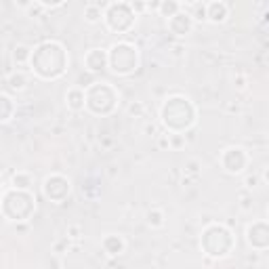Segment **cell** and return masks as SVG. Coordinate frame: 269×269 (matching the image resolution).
<instances>
[{"instance_id":"cell-1","label":"cell","mask_w":269,"mask_h":269,"mask_svg":"<svg viewBox=\"0 0 269 269\" xmlns=\"http://www.w3.org/2000/svg\"><path fill=\"white\" fill-rule=\"evenodd\" d=\"M30 66L38 78L55 80L59 76H64L66 67L69 66V55L59 42H42L34 49Z\"/></svg>"},{"instance_id":"cell-2","label":"cell","mask_w":269,"mask_h":269,"mask_svg":"<svg viewBox=\"0 0 269 269\" xmlns=\"http://www.w3.org/2000/svg\"><path fill=\"white\" fill-rule=\"evenodd\" d=\"M160 120L170 133H185L196 122V107L185 97H170L160 110Z\"/></svg>"},{"instance_id":"cell-3","label":"cell","mask_w":269,"mask_h":269,"mask_svg":"<svg viewBox=\"0 0 269 269\" xmlns=\"http://www.w3.org/2000/svg\"><path fill=\"white\" fill-rule=\"evenodd\" d=\"M139 66V51L129 42H116L110 49V69L118 76H131Z\"/></svg>"},{"instance_id":"cell-4","label":"cell","mask_w":269,"mask_h":269,"mask_svg":"<svg viewBox=\"0 0 269 269\" xmlns=\"http://www.w3.org/2000/svg\"><path fill=\"white\" fill-rule=\"evenodd\" d=\"M99 101H101V107L97 112V116L99 114L105 116L114 112L116 101H118V93H116V88L110 82H93L86 88V110L93 112L99 105Z\"/></svg>"},{"instance_id":"cell-5","label":"cell","mask_w":269,"mask_h":269,"mask_svg":"<svg viewBox=\"0 0 269 269\" xmlns=\"http://www.w3.org/2000/svg\"><path fill=\"white\" fill-rule=\"evenodd\" d=\"M134 19H137V15H134L133 6L127 2H112L105 6L103 21L112 32H129Z\"/></svg>"},{"instance_id":"cell-6","label":"cell","mask_w":269,"mask_h":269,"mask_svg":"<svg viewBox=\"0 0 269 269\" xmlns=\"http://www.w3.org/2000/svg\"><path fill=\"white\" fill-rule=\"evenodd\" d=\"M69 190H71L69 179L61 177V175H51V177H47V179H44V185H42L44 196H47L51 202H55V204L64 202L67 196H69Z\"/></svg>"},{"instance_id":"cell-7","label":"cell","mask_w":269,"mask_h":269,"mask_svg":"<svg viewBox=\"0 0 269 269\" xmlns=\"http://www.w3.org/2000/svg\"><path fill=\"white\" fill-rule=\"evenodd\" d=\"M221 166L225 168L229 175L244 173V168L248 166V154L242 147H229L221 154Z\"/></svg>"},{"instance_id":"cell-8","label":"cell","mask_w":269,"mask_h":269,"mask_svg":"<svg viewBox=\"0 0 269 269\" xmlns=\"http://www.w3.org/2000/svg\"><path fill=\"white\" fill-rule=\"evenodd\" d=\"M246 242H248V246L255 250L269 248V223L255 221L253 225H248L246 227Z\"/></svg>"},{"instance_id":"cell-9","label":"cell","mask_w":269,"mask_h":269,"mask_svg":"<svg viewBox=\"0 0 269 269\" xmlns=\"http://www.w3.org/2000/svg\"><path fill=\"white\" fill-rule=\"evenodd\" d=\"M84 66L91 74H97L105 67H110V51L105 49H91L84 55Z\"/></svg>"},{"instance_id":"cell-10","label":"cell","mask_w":269,"mask_h":269,"mask_svg":"<svg viewBox=\"0 0 269 269\" xmlns=\"http://www.w3.org/2000/svg\"><path fill=\"white\" fill-rule=\"evenodd\" d=\"M194 17L190 11H181V13H177L173 19H168V28L173 34L177 36H187L192 30H194Z\"/></svg>"},{"instance_id":"cell-11","label":"cell","mask_w":269,"mask_h":269,"mask_svg":"<svg viewBox=\"0 0 269 269\" xmlns=\"http://www.w3.org/2000/svg\"><path fill=\"white\" fill-rule=\"evenodd\" d=\"M66 103L71 112H80V110H84L86 107V91L84 88H80L78 84L76 86H71L67 95H66Z\"/></svg>"},{"instance_id":"cell-12","label":"cell","mask_w":269,"mask_h":269,"mask_svg":"<svg viewBox=\"0 0 269 269\" xmlns=\"http://www.w3.org/2000/svg\"><path fill=\"white\" fill-rule=\"evenodd\" d=\"M101 246L103 250L110 257H118L124 253V248H127V244H124V240L120 236H116V234H110V236H105L103 242H101Z\"/></svg>"},{"instance_id":"cell-13","label":"cell","mask_w":269,"mask_h":269,"mask_svg":"<svg viewBox=\"0 0 269 269\" xmlns=\"http://www.w3.org/2000/svg\"><path fill=\"white\" fill-rule=\"evenodd\" d=\"M229 17V4L225 2H208V21L223 23Z\"/></svg>"},{"instance_id":"cell-14","label":"cell","mask_w":269,"mask_h":269,"mask_svg":"<svg viewBox=\"0 0 269 269\" xmlns=\"http://www.w3.org/2000/svg\"><path fill=\"white\" fill-rule=\"evenodd\" d=\"M34 185V179L30 173H23V170H19V173L13 175V190H19V192H30V187Z\"/></svg>"},{"instance_id":"cell-15","label":"cell","mask_w":269,"mask_h":269,"mask_svg":"<svg viewBox=\"0 0 269 269\" xmlns=\"http://www.w3.org/2000/svg\"><path fill=\"white\" fill-rule=\"evenodd\" d=\"M6 84L11 91H23L25 84H28V78H25L23 71H13V74L6 76Z\"/></svg>"},{"instance_id":"cell-16","label":"cell","mask_w":269,"mask_h":269,"mask_svg":"<svg viewBox=\"0 0 269 269\" xmlns=\"http://www.w3.org/2000/svg\"><path fill=\"white\" fill-rule=\"evenodd\" d=\"M32 55H34V51H32L30 47H23V44L15 47V51H13V59H15V64H17V66L30 64V61H32Z\"/></svg>"},{"instance_id":"cell-17","label":"cell","mask_w":269,"mask_h":269,"mask_svg":"<svg viewBox=\"0 0 269 269\" xmlns=\"http://www.w3.org/2000/svg\"><path fill=\"white\" fill-rule=\"evenodd\" d=\"M181 11H183L181 2H160V13H162V17H166V19H173V17Z\"/></svg>"},{"instance_id":"cell-18","label":"cell","mask_w":269,"mask_h":269,"mask_svg":"<svg viewBox=\"0 0 269 269\" xmlns=\"http://www.w3.org/2000/svg\"><path fill=\"white\" fill-rule=\"evenodd\" d=\"M103 13H105V11H101L99 4H88V6L84 8V19H86L88 23H97V21L103 19Z\"/></svg>"},{"instance_id":"cell-19","label":"cell","mask_w":269,"mask_h":269,"mask_svg":"<svg viewBox=\"0 0 269 269\" xmlns=\"http://www.w3.org/2000/svg\"><path fill=\"white\" fill-rule=\"evenodd\" d=\"M147 225L149 227H162L164 225V212L162 210H158V208H151L147 214Z\"/></svg>"},{"instance_id":"cell-20","label":"cell","mask_w":269,"mask_h":269,"mask_svg":"<svg viewBox=\"0 0 269 269\" xmlns=\"http://www.w3.org/2000/svg\"><path fill=\"white\" fill-rule=\"evenodd\" d=\"M192 17L194 21H208V4H200V2H194L192 4Z\"/></svg>"},{"instance_id":"cell-21","label":"cell","mask_w":269,"mask_h":269,"mask_svg":"<svg viewBox=\"0 0 269 269\" xmlns=\"http://www.w3.org/2000/svg\"><path fill=\"white\" fill-rule=\"evenodd\" d=\"M0 103L4 105V112H2V122H8V120L13 118V107H15V103H13V99H11V97H8L6 93H4L2 97H0Z\"/></svg>"},{"instance_id":"cell-22","label":"cell","mask_w":269,"mask_h":269,"mask_svg":"<svg viewBox=\"0 0 269 269\" xmlns=\"http://www.w3.org/2000/svg\"><path fill=\"white\" fill-rule=\"evenodd\" d=\"M168 141H170V147H173V149H181V147L187 145L183 133H170L168 134Z\"/></svg>"},{"instance_id":"cell-23","label":"cell","mask_w":269,"mask_h":269,"mask_svg":"<svg viewBox=\"0 0 269 269\" xmlns=\"http://www.w3.org/2000/svg\"><path fill=\"white\" fill-rule=\"evenodd\" d=\"M244 185L248 187V190H253V187H257V185H259V177H257V175L246 177V179H244Z\"/></svg>"},{"instance_id":"cell-24","label":"cell","mask_w":269,"mask_h":269,"mask_svg":"<svg viewBox=\"0 0 269 269\" xmlns=\"http://www.w3.org/2000/svg\"><path fill=\"white\" fill-rule=\"evenodd\" d=\"M67 238H82V229H80V227H67Z\"/></svg>"},{"instance_id":"cell-25","label":"cell","mask_w":269,"mask_h":269,"mask_svg":"<svg viewBox=\"0 0 269 269\" xmlns=\"http://www.w3.org/2000/svg\"><path fill=\"white\" fill-rule=\"evenodd\" d=\"M196 166H198V162H190V164L185 166V170H187V173H196V170H198Z\"/></svg>"},{"instance_id":"cell-26","label":"cell","mask_w":269,"mask_h":269,"mask_svg":"<svg viewBox=\"0 0 269 269\" xmlns=\"http://www.w3.org/2000/svg\"><path fill=\"white\" fill-rule=\"evenodd\" d=\"M134 112H137V114H141V112H143V105H137V107H134V105H131V114H134Z\"/></svg>"},{"instance_id":"cell-27","label":"cell","mask_w":269,"mask_h":269,"mask_svg":"<svg viewBox=\"0 0 269 269\" xmlns=\"http://www.w3.org/2000/svg\"><path fill=\"white\" fill-rule=\"evenodd\" d=\"M236 82H238V84H236L238 88H246V84H244V78H238V80H236Z\"/></svg>"},{"instance_id":"cell-28","label":"cell","mask_w":269,"mask_h":269,"mask_svg":"<svg viewBox=\"0 0 269 269\" xmlns=\"http://www.w3.org/2000/svg\"><path fill=\"white\" fill-rule=\"evenodd\" d=\"M263 179H265V181H269V166L265 168V173H263Z\"/></svg>"}]
</instances>
